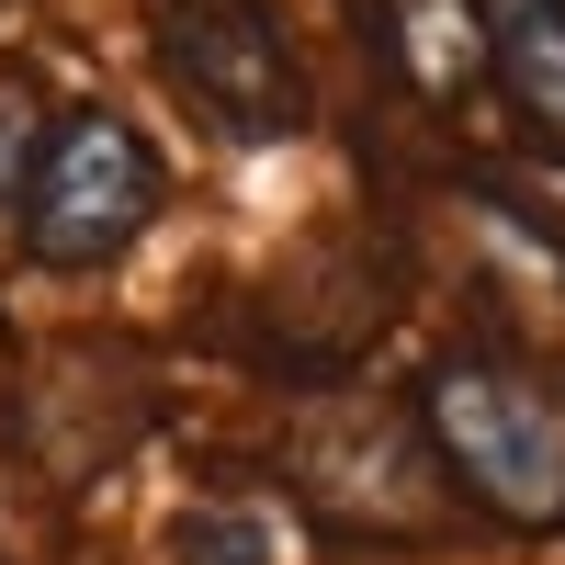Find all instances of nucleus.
I'll return each mask as SVG.
<instances>
[{"mask_svg": "<svg viewBox=\"0 0 565 565\" xmlns=\"http://www.w3.org/2000/svg\"><path fill=\"white\" fill-rule=\"evenodd\" d=\"M418 441L509 532H565V396L521 362H441L418 396Z\"/></svg>", "mask_w": 565, "mask_h": 565, "instance_id": "nucleus-1", "label": "nucleus"}, {"mask_svg": "<svg viewBox=\"0 0 565 565\" xmlns=\"http://www.w3.org/2000/svg\"><path fill=\"white\" fill-rule=\"evenodd\" d=\"M159 148L136 136L114 103H79L45 125L34 148V181H23V249L57 260V271H90V260H125L159 215Z\"/></svg>", "mask_w": 565, "mask_h": 565, "instance_id": "nucleus-2", "label": "nucleus"}, {"mask_svg": "<svg viewBox=\"0 0 565 565\" xmlns=\"http://www.w3.org/2000/svg\"><path fill=\"white\" fill-rule=\"evenodd\" d=\"M148 34H159V68L193 90L226 136H295L306 90H295V57H282L260 0H159Z\"/></svg>", "mask_w": 565, "mask_h": 565, "instance_id": "nucleus-3", "label": "nucleus"}, {"mask_svg": "<svg viewBox=\"0 0 565 565\" xmlns=\"http://www.w3.org/2000/svg\"><path fill=\"white\" fill-rule=\"evenodd\" d=\"M476 23H487V57L521 103V125L565 148V12L554 0H476Z\"/></svg>", "mask_w": 565, "mask_h": 565, "instance_id": "nucleus-4", "label": "nucleus"}, {"mask_svg": "<svg viewBox=\"0 0 565 565\" xmlns=\"http://www.w3.org/2000/svg\"><path fill=\"white\" fill-rule=\"evenodd\" d=\"M181 565H271V532L249 521V509H193V521L170 532Z\"/></svg>", "mask_w": 565, "mask_h": 565, "instance_id": "nucleus-5", "label": "nucleus"}, {"mask_svg": "<svg viewBox=\"0 0 565 565\" xmlns=\"http://www.w3.org/2000/svg\"><path fill=\"white\" fill-rule=\"evenodd\" d=\"M34 148H45L34 90H23V79H0V193H23V181H34Z\"/></svg>", "mask_w": 565, "mask_h": 565, "instance_id": "nucleus-6", "label": "nucleus"}, {"mask_svg": "<svg viewBox=\"0 0 565 565\" xmlns=\"http://www.w3.org/2000/svg\"><path fill=\"white\" fill-rule=\"evenodd\" d=\"M554 12H565V0H554Z\"/></svg>", "mask_w": 565, "mask_h": 565, "instance_id": "nucleus-7", "label": "nucleus"}]
</instances>
